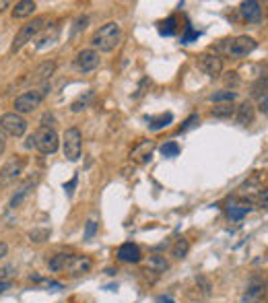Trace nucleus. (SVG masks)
Listing matches in <instances>:
<instances>
[{
    "instance_id": "nucleus-1",
    "label": "nucleus",
    "mask_w": 268,
    "mask_h": 303,
    "mask_svg": "<svg viewBox=\"0 0 268 303\" xmlns=\"http://www.w3.org/2000/svg\"><path fill=\"white\" fill-rule=\"evenodd\" d=\"M122 41V27L116 23V21H109V23L101 25L93 37H91V46L97 52H114Z\"/></svg>"
},
{
    "instance_id": "nucleus-31",
    "label": "nucleus",
    "mask_w": 268,
    "mask_h": 303,
    "mask_svg": "<svg viewBox=\"0 0 268 303\" xmlns=\"http://www.w3.org/2000/svg\"><path fill=\"white\" fill-rule=\"evenodd\" d=\"M175 25H177V19L175 17H167L165 21H163V23L159 25V33L161 35H173L175 33Z\"/></svg>"
},
{
    "instance_id": "nucleus-43",
    "label": "nucleus",
    "mask_w": 268,
    "mask_h": 303,
    "mask_svg": "<svg viewBox=\"0 0 268 303\" xmlns=\"http://www.w3.org/2000/svg\"><path fill=\"white\" fill-rule=\"evenodd\" d=\"M7 254H9V246L5 242H0V260H3Z\"/></svg>"
},
{
    "instance_id": "nucleus-11",
    "label": "nucleus",
    "mask_w": 268,
    "mask_h": 303,
    "mask_svg": "<svg viewBox=\"0 0 268 303\" xmlns=\"http://www.w3.org/2000/svg\"><path fill=\"white\" fill-rule=\"evenodd\" d=\"M54 72H56V62H54V60H46V62H41L39 66L31 72L29 83L35 85V87H41V85H46V83L52 79Z\"/></svg>"
},
{
    "instance_id": "nucleus-10",
    "label": "nucleus",
    "mask_w": 268,
    "mask_h": 303,
    "mask_svg": "<svg viewBox=\"0 0 268 303\" xmlns=\"http://www.w3.org/2000/svg\"><path fill=\"white\" fill-rule=\"evenodd\" d=\"M198 66H200V70H203L209 79H217L223 72V60L217 54H209L207 52V54H200Z\"/></svg>"
},
{
    "instance_id": "nucleus-17",
    "label": "nucleus",
    "mask_w": 268,
    "mask_h": 303,
    "mask_svg": "<svg viewBox=\"0 0 268 303\" xmlns=\"http://www.w3.org/2000/svg\"><path fill=\"white\" fill-rule=\"evenodd\" d=\"M71 258H73V254L60 252V254H56V256H52V258L48 260V268H50L52 272H64L66 266H69V262H71Z\"/></svg>"
},
{
    "instance_id": "nucleus-4",
    "label": "nucleus",
    "mask_w": 268,
    "mask_h": 303,
    "mask_svg": "<svg viewBox=\"0 0 268 303\" xmlns=\"http://www.w3.org/2000/svg\"><path fill=\"white\" fill-rule=\"evenodd\" d=\"M46 23H48V17H35L33 21H27V23L19 29V33L15 35L13 46H11V52H19L21 48L25 46V43L33 41V37H37L43 29L48 27Z\"/></svg>"
},
{
    "instance_id": "nucleus-15",
    "label": "nucleus",
    "mask_w": 268,
    "mask_h": 303,
    "mask_svg": "<svg viewBox=\"0 0 268 303\" xmlns=\"http://www.w3.org/2000/svg\"><path fill=\"white\" fill-rule=\"evenodd\" d=\"M241 17L248 21V23H260L262 19V5L256 0H248V3H241Z\"/></svg>"
},
{
    "instance_id": "nucleus-19",
    "label": "nucleus",
    "mask_w": 268,
    "mask_h": 303,
    "mask_svg": "<svg viewBox=\"0 0 268 303\" xmlns=\"http://www.w3.org/2000/svg\"><path fill=\"white\" fill-rule=\"evenodd\" d=\"M169 268V262L165 260V256L155 254L147 260V272H155V274H163Z\"/></svg>"
},
{
    "instance_id": "nucleus-13",
    "label": "nucleus",
    "mask_w": 268,
    "mask_h": 303,
    "mask_svg": "<svg viewBox=\"0 0 268 303\" xmlns=\"http://www.w3.org/2000/svg\"><path fill=\"white\" fill-rule=\"evenodd\" d=\"M91 266H93V260L89 258V256H77V254H73L71 262H69V266H66L64 272H69L71 276H81V274H87L89 270H91Z\"/></svg>"
},
{
    "instance_id": "nucleus-37",
    "label": "nucleus",
    "mask_w": 268,
    "mask_h": 303,
    "mask_svg": "<svg viewBox=\"0 0 268 303\" xmlns=\"http://www.w3.org/2000/svg\"><path fill=\"white\" fill-rule=\"evenodd\" d=\"M196 285H200V289H203V293H205V297L207 295H211V283L205 278V276H196Z\"/></svg>"
},
{
    "instance_id": "nucleus-38",
    "label": "nucleus",
    "mask_w": 268,
    "mask_h": 303,
    "mask_svg": "<svg viewBox=\"0 0 268 303\" xmlns=\"http://www.w3.org/2000/svg\"><path fill=\"white\" fill-rule=\"evenodd\" d=\"M77 182H79V176L75 173V176H73V180L64 184V190H66V194H69V196H73V192H75V188H77Z\"/></svg>"
},
{
    "instance_id": "nucleus-9",
    "label": "nucleus",
    "mask_w": 268,
    "mask_h": 303,
    "mask_svg": "<svg viewBox=\"0 0 268 303\" xmlns=\"http://www.w3.org/2000/svg\"><path fill=\"white\" fill-rule=\"evenodd\" d=\"M27 161L25 159H21V157H13L11 161H7L3 165V169H0V184L3 186H9L13 182H17V178L23 173Z\"/></svg>"
},
{
    "instance_id": "nucleus-41",
    "label": "nucleus",
    "mask_w": 268,
    "mask_h": 303,
    "mask_svg": "<svg viewBox=\"0 0 268 303\" xmlns=\"http://www.w3.org/2000/svg\"><path fill=\"white\" fill-rule=\"evenodd\" d=\"M260 112H262V114H268V95L260 99Z\"/></svg>"
},
{
    "instance_id": "nucleus-16",
    "label": "nucleus",
    "mask_w": 268,
    "mask_h": 303,
    "mask_svg": "<svg viewBox=\"0 0 268 303\" xmlns=\"http://www.w3.org/2000/svg\"><path fill=\"white\" fill-rule=\"evenodd\" d=\"M235 120L241 126H248V124L254 122V105H252V101H243L237 107V110H235Z\"/></svg>"
},
{
    "instance_id": "nucleus-39",
    "label": "nucleus",
    "mask_w": 268,
    "mask_h": 303,
    "mask_svg": "<svg viewBox=\"0 0 268 303\" xmlns=\"http://www.w3.org/2000/svg\"><path fill=\"white\" fill-rule=\"evenodd\" d=\"M15 266H5V268H0V280H7V276L15 274Z\"/></svg>"
},
{
    "instance_id": "nucleus-24",
    "label": "nucleus",
    "mask_w": 268,
    "mask_h": 303,
    "mask_svg": "<svg viewBox=\"0 0 268 303\" xmlns=\"http://www.w3.org/2000/svg\"><path fill=\"white\" fill-rule=\"evenodd\" d=\"M188 250H190V242L186 240V237H177V240L173 242V246H171V256L182 260V258H186Z\"/></svg>"
},
{
    "instance_id": "nucleus-25",
    "label": "nucleus",
    "mask_w": 268,
    "mask_h": 303,
    "mask_svg": "<svg viewBox=\"0 0 268 303\" xmlns=\"http://www.w3.org/2000/svg\"><path fill=\"white\" fill-rule=\"evenodd\" d=\"M27 237H29L31 244H43V242L50 240V229L48 227H35L27 233Z\"/></svg>"
},
{
    "instance_id": "nucleus-40",
    "label": "nucleus",
    "mask_w": 268,
    "mask_h": 303,
    "mask_svg": "<svg viewBox=\"0 0 268 303\" xmlns=\"http://www.w3.org/2000/svg\"><path fill=\"white\" fill-rule=\"evenodd\" d=\"M5 148H7V134L0 130V155L5 153Z\"/></svg>"
},
{
    "instance_id": "nucleus-35",
    "label": "nucleus",
    "mask_w": 268,
    "mask_h": 303,
    "mask_svg": "<svg viewBox=\"0 0 268 303\" xmlns=\"http://www.w3.org/2000/svg\"><path fill=\"white\" fill-rule=\"evenodd\" d=\"M95 233H97V223H95L93 219H89V221L85 223V233H83V237H85V240H93Z\"/></svg>"
},
{
    "instance_id": "nucleus-47",
    "label": "nucleus",
    "mask_w": 268,
    "mask_h": 303,
    "mask_svg": "<svg viewBox=\"0 0 268 303\" xmlns=\"http://www.w3.org/2000/svg\"><path fill=\"white\" fill-rule=\"evenodd\" d=\"M264 299H266V303H268V283L264 285Z\"/></svg>"
},
{
    "instance_id": "nucleus-36",
    "label": "nucleus",
    "mask_w": 268,
    "mask_h": 303,
    "mask_svg": "<svg viewBox=\"0 0 268 303\" xmlns=\"http://www.w3.org/2000/svg\"><path fill=\"white\" fill-rule=\"evenodd\" d=\"M198 122H200L198 114H192V116H190V118H188V120H186V122L180 126V134H182V132H186V130H190V128H194Z\"/></svg>"
},
{
    "instance_id": "nucleus-26",
    "label": "nucleus",
    "mask_w": 268,
    "mask_h": 303,
    "mask_svg": "<svg viewBox=\"0 0 268 303\" xmlns=\"http://www.w3.org/2000/svg\"><path fill=\"white\" fill-rule=\"evenodd\" d=\"M248 202H252V204H256V206H260V208H268V188L262 186L258 192L250 194Z\"/></svg>"
},
{
    "instance_id": "nucleus-6",
    "label": "nucleus",
    "mask_w": 268,
    "mask_h": 303,
    "mask_svg": "<svg viewBox=\"0 0 268 303\" xmlns=\"http://www.w3.org/2000/svg\"><path fill=\"white\" fill-rule=\"evenodd\" d=\"M0 130H3L5 134H9V136L19 138V136H23L27 132V120L21 114H17V112L3 114V116H0Z\"/></svg>"
},
{
    "instance_id": "nucleus-29",
    "label": "nucleus",
    "mask_w": 268,
    "mask_h": 303,
    "mask_svg": "<svg viewBox=\"0 0 268 303\" xmlns=\"http://www.w3.org/2000/svg\"><path fill=\"white\" fill-rule=\"evenodd\" d=\"M209 99L215 103H233L237 99V93L235 91H219V93H213Z\"/></svg>"
},
{
    "instance_id": "nucleus-14",
    "label": "nucleus",
    "mask_w": 268,
    "mask_h": 303,
    "mask_svg": "<svg viewBox=\"0 0 268 303\" xmlns=\"http://www.w3.org/2000/svg\"><path fill=\"white\" fill-rule=\"evenodd\" d=\"M58 37H60V27H58V25H52V31H50V27H46V29H43V31L37 35L35 48H37V50H46V48L54 46V43L58 41Z\"/></svg>"
},
{
    "instance_id": "nucleus-2",
    "label": "nucleus",
    "mask_w": 268,
    "mask_h": 303,
    "mask_svg": "<svg viewBox=\"0 0 268 303\" xmlns=\"http://www.w3.org/2000/svg\"><path fill=\"white\" fill-rule=\"evenodd\" d=\"M50 91H52L50 83L23 91L21 95H17V99H15V103H13V105H15V112H17V114H29V112H33L35 107H39V103L48 97Z\"/></svg>"
},
{
    "instance_id": "nucleus-34",
    "label": "nucleus",
    "mask_w": 268,
    "mask_h": 303,
    "mask_svg": "<svg viewBox=\"0 0 268 303\" xmlns=\"http://www.w3.org/2000/svg\"><path fill=\"white\" fill-rule=\"evenodd\" d=\"M87 23H89V19H87V17H79V19L75 21V27H73V33H71V37L75 39V37H77L81 31H85V29H87Z\"/></svg>"
},
{
    "instance_id": "nucleus-46",
    "label": "nucleus",
    "mask_w": 268,
    "mask_h": 303,
    "mask_svg": "<svg viewBox=\"0 0 268 303\" xmlns=\"http://www.w3.org/2000/svg\"><path fill=\"white\" fill-rule=\"evenodd\" d=\"M11 287V283H9V280H0V293H3V291H7Z\"/></svg>"
},
{
    "instance_id": "nucleus-32",
    "label": "nucleus",
    "mask_w": 268,
    "mask_h": 303,
    "mask_svg": "<svg viewBox=\"0 0 268 303\" xmlns=\"http://www.w3.org/2000/svg\"><path fill=\"white\" fill-rule=\"evenodd\" d=\"M161 155L163 157H177L180 155V144L177 142H165V144H161Z\"/></svg>"
},
{
    "instance_id": "nucleus-8",
    "label": "nucleus",
    "mask_w": 268,
    "mask_h": 303,
    "mask_svg": "<svg viewBox=\"0 0 268 303\" xmlns=\"http://www.w3.org/2000/svg\"><path fill=\"white\" fill-rule=\"evenodd\" d=\"M99 64H101V58H99V52H95L93 48L91 50H81L75 58V68L83 74L87 72H93L99 68Z\"/></svg>"
},
{
    "instance_id": "nucleus-18",
    "label": "nucleus",
    "mask_w": 268,
    "mask_h": 303,
    "mask_svg": "<svg viewBox=\"0 0 268 303\" xmlns=\"http://www.w3.org/2000/svg\"><path fill=\"white\" fill-rule=\"evenodd\" d=\"M262 295H264V283L254 280V283H250V287L245 289V293L241 297V303H258Z\"/></svg>"
},
{
    "instance_id": "nucleus-22",
    "label": "nucleus",
    "mask_w": 268,
    "mask_h": 303,
    "mask_svg": "<svg viewBox=\"0 0 268 303\" xmlns=\"http://www.w3.org/2000/svg\"><path fill=\"white\" fill-rule=\"evenodd\" d=\"M91 99H93V89H89V91H85L83 95H79V97L71 103V112H73V114H79V112L87 110L89 101H91Z\"/></svg>"
},
{
    "instance_id": "nucleus-42",
    "label": "nucleus",
    "mask_w": 268,
    "mask_h": 303,
    "mask_svg": "<svg viewBox=\"0 0 268 303\" xmlns=\"http://www.w3.org/2000/svg\"><path fill=\"white\" fill-rule=\"evenodd\" d=\"M46 287H48V289H52V291H60V289H62V285H60V283H56V280H48Z\"/></svg>"
},
{
    "instance_id": "nucleus-23",
    "label": "nucleus",
    "mask_w": 268,
    "mask_h": 303,
    "mask_svg": "<svg viewBox=\"0 0 268 303\" xmlns=\"http://www.w3.org/2000/svg\"><path fill=\"white\" fill-rule=\"evenodd\" d=\"M235 110L237 107L233 103H223V105H217L211 110V116L213 118H221V120H227V118H233L235 116Z\"/></svg>"
},
{
    "instance_id": "nucleus-7",
    "label": "nucleus",
    "mask_w": 268,
    "mask_h": 303,
    "mask_svg": "<svg viewBox=\"0 0 268 303\" xmlns=\"http://www.w3.org/2000/svg\"><path fill=\"white\" fill-rule=\"evenodd\" d=\"M258 48V41L250 35H239L235 39L229 41V46H227V54L231 58H245V56H250L254 50Z\"/></svg>"
},
{
    "instance_id": "nucleus-45",
    "label": "nucleus",
    "mask_w": 268,
    "mask_h": 303,
    "mask_svg": "<svg viewBox=\"0 0 268 303\" xmlns=\"http://www.w3.org/2000/svg\"><path fill=\"white\" fill-rule=\"evenodd\" d=\"M11 7V3H9V0H0V13H3V11H7Z\"/></svg>"
},
{
    "instance_id": "nucleus-20",
    "label": "nucleus",
    "mask_w": 268,
    "mask_h": 303,
    "mask_svg": "<svg viewBox=\"0 0 268 303\" xmlns=\"http://www.w3.org/2000/svg\"><path fill=\"white\" fill-rule=\"evenodd\" d=\"M37 5L33 3V0H21V3H17L13 7V17L15 19H25V17H31L35 13Z\"/></svg>"
},
{
    "instance_id": "nucleus-21",
    "label": "nucleus",
    "mask_w": 268,
    "mask_h": 303,
    "mask_svg": "<svg viewBox=\"0 0 268 303\" xmlns=\"http://www.w3.org/2000/svg\"><path fill=\"white\" fill-rule=\"evenodd\" d=\"M147 122H149V128L153 130V132H157V130H163L173 122V114L167 112V114H161V116H151V118H147Z\"/></svg>"
},
{
    "instance_id": "nucleus-3",
    "label": "nucleus",
    "mask_w": 268,
    "mask_h": 303,
    "mask_svg": "<svg viewBox=\"0 0 268 303\" xmlns=\"http://www.w3.org/2000/svg\"><path fill=\"white\" fill-rule=\"evenodd\" d=\"M58 144H60V138L56 134L54 128H39L35 134H31L27 138V146H35L41 155H54L58 150Z\"/></svg>"
},
{
    "instance_id": "nucleus-5",
    "label": "nucleus",
    "mask_w": 268,
    "mask_h": 303,
    "mask_svg": "<svg viewBox=\"0 0 268 303\" xmlns=\"http://www.w3.org/2000/svg\"><path fill=\"white\" fill-rule=\"evenodd\" d=\"M62 150L64 157L69 161H79L81 159V150H83V136L79 128H69L62 136Z\"/></svg>"
},
{
    "instance_id": "nucleus-27",
    "label": "nucleus",
    "mask_w": 268,
    "mask_h": 303,
    "mask_svg": "<svg viewBox=\"0 0 268 303\" xmlns=\"http://www.w3.org/2000/svg\"><path fill=\"white\" fill-rule=\"evenodd\" d=\"M268 95V77H260L252 85V97H266Z\"/></svg>"
},
{
    "instance_id": "nucleus-33",
    "label": "nucleus",
    "mask_w": 268,
    "mask_h": 303,
    "mask_svg": "<svg viewBox=\"0 0 268 303\" xmlns=\"http://www.w3.org/2000/svg\"><path fill=\"white\" fill-rule=\"evenodd\" d=\"M200 37V33L192 27V25H186V31H184V35H182V43H192V41H196Z\"/></svg>"
},
{
    "instance_id": "nucleus-30",
    "label": "nucleus",
    "mask_w": 268,
    "mask_h": 303,
    "mask_svg": "<svg viewBox=\"0 0 268 303\" xmlns=\"http://www.w3.org/2000/svg\"><path fill=\"white\" fill-rule=\"evenodd\" d=\"M31 186H33V182H29V184H25L23 188H21V190H19V192L15 194V196L11 198V202H9V206H11V208H17V206H19L21 202H23V198H25V196H27V194H29V190H31Z\"/></svg>"
},
{
    "instance_id": "nucleus-28",
    "label": "nucleus",
    "mask_w": 268,
    "mask_h": 303,
    "mask_svg": "<svg viewBox=\"0 0 268 303\" xmlns=\"http://www.w3.org/2000/svg\"><path fill=\"white\" fill-rule=\"evenodd\" d=\"M252 210V206H239V204H231L227 208V214H229V219L231 221H241L245 214H248Z\"/></svg>"
},
{
    "instance_id": "nucleus-44",
    "label": "nucleus",
    "mask_w": 268,
    "mask_h": 303,
    "mask_svg": "<svg viewBox=\"0 0 268 303\" xmlns=\"http://www.w3.org/2000/svg\"><path fill=\"white\" fill-rule=\"evenodd\" d=\"M155 303H175L171 297H167V295H163V297H159L157 301H155Z\"/></svg>"
},
{
    "instance_id": "nucleus-12",
    "label": "nucleus",
    "mask_w": 268,
    "mask_h": 303,
    "mask_svg": "<svg viewBox=\"0 0 268 303\" xmlns=\"http://www.w3.org/2000/svg\"><path fill=\"white\" fill-rule=\"evenodd\" d=\"M116 258L120 260V262H126V264H139L141 260H143V252L137 244H132V242H126L118 248L116 252Z\"/></svg>"
}]
</instances>
